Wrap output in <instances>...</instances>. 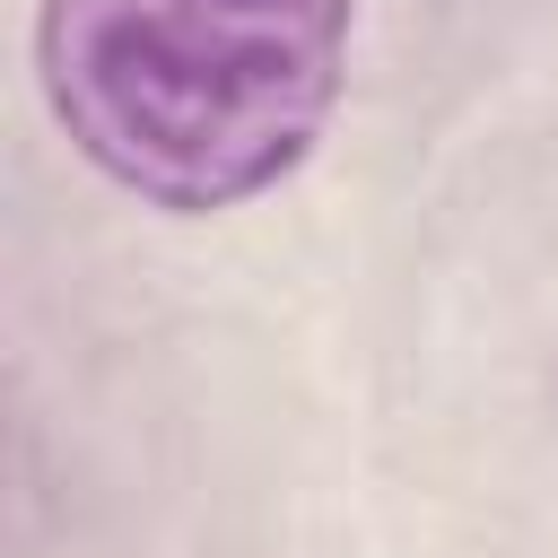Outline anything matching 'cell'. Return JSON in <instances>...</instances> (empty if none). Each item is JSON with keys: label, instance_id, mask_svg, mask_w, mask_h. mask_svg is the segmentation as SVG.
<instances>
[{"label": "cell", "instance_id": "obj_1", "mask_svg": "<svg viewBox=\"0 0 558 558\" xmlns=\"http://www.w3.org/2000/svg\"><path fill=\"white\" fill-rule=\"evenodd\" d=\"M349 17L357 0H44L35 87L105 183L209 218L314 157Z\"/></svg>", "mask_w": 558, "mask_h": 558}]
</instances>
